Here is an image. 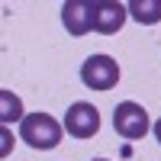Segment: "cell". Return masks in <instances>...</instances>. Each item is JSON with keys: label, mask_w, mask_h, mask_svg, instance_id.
<instances>
[{"label": "cell", "mask_w": 161, "mask_h": 161, "mask_svg": "<svg viewBox=\"0 0 161 161\" xmlns=\"http://www.w3.org/2000/svg\"><path fill=\"white\" fill-rule=\"evenodd\" d=\"M152 129H155V139H158V145H161V119H158V123H155Z\"/></svg>", "instance_id": "30bf717a"}, {"label": "cell", "mask_w": 161, "mask_h": 161, "mask_svg": "<svg viewBox=\"0 0 161 161\" xmlns=\"http://www.w3.org/2000/svg\"><path fill=\"white\" fill-rule=\"evenodd\" d=\"M61 136H64V123H58L52 113H26V119L19 123V139L39 152L55 148Z\"/></svg>", "instance_id": "6da1fadb"}, {"label": "cell", "mask_w": 161, "mask_h": 161, "mask_svg": "<svg viewBox=\"0 0 161 161\" xmlns=\"http://www.w3.org/2000/svg\"><path fill=\"white\" fill-rule=\"evenodd\" d=\"M129 7V16L132 19H139L142 26H155L161 23V0H132Z\"/></svg>", "instance_id": "52a82bcc"}, {"label": "cell", "mask_w": 161, "mask_h": 161, "mask_svg": "<svg viewBox=\"0 0 161 161\" xmlns=\"http://www.w3.org/2000/svg\"><path fill=\"white\" fill-rule=\"evenodd\" d=\"M90 7H93V32H100V36L119 32L129 16V7L113 3V0H90Z\"/></svg>", "instance_id": "5b68a950"}, {"label": "cell", "mask_w": 161, "mask_h": 161, "mask_svg": "<svg viewBox=\"0 0 161 161\" xmlns=\"http://www.w3.org/2000/svg\"><path fill=\"white\" fill-rule=\"evenodd\" d=\"M80 80L90 90H113L119 80V64L110 55H90L80 64Z\"/></svg>", "instance_id": "3957f363"}, {"label": "cell", "mask_w": 161, "mask_h": 161, "mask_svg": "<svg viewBox=\"0 0 161 161\" xmlns=\"http://www.w3.org/2000/svg\"><path fill=\"white\" fill-rule=\"evenodd\" d=\"M64 132H68L71 139H93L100 132V113H97V106L87 103V100L71 103L68 113H64Z\"/></svg>", "instance_id": "277c9868"}, {"label": "cell", "mask_w": 161, "mask_h": 161, "mask_svg": "<svg viewBox=\"0 0 161 161\" xmlns=\"http://www.w3.org/2000/svg\"><path fill=\"white\" fill-rule=\"evenodd\" d=\"M61 23L71 36H87L93 29V7L90 0H68L61 7Z\"/></svg>", "instance_id": "8992f818"}, {"label": "cell", "mask_w": 161, "mask_h": 161, "mask_svg": "<svg viewBox=\"0 0 161 161\" xmlns=\"http://www.w3.org/2000/svg\"><path fill=\"white\" fill-rule=\"evenodd\" d=\"M113 129H116L123 139L139 142V139L148 136L152 119H148V113H145L142 103H136V100H123V103H116V110H113Z\"/></svg>", "instance_id": "7a4b0ae2"}, {"label": "cell", "mask_w": 161, "mask_h": 161, "mask_svg": "<svg viewBox=\"0 0 161 161\" xmlns=\"http://www.w3.org/2000/svg\"><path fill=\"white\" fill-rule=\"evenodd\" d=\"M0 155H10V126H3V148H0Z\"/></svg>", "instance_id": "9c48e42d"}, {"label": "cell", "mask_w": 161, "mask_h": 161, "mask_svg": "<svg viewBox=\"0 0 161 161\" xmlns=\"http://www.w3.org/2000/svg\"><path fill=\"white\" fill-rule=\"evenodd\" d=\"M93 161H110V158H93Z\"/></svg>", "instance_id": "8fae6325"}, {"label": "cell", "mask_w": 161, "mask_h": 161, "mask_svg": "<svg viewBox=\"0 0 161 161\" xmlns=\"http://www.w3.org/2000/svg\"><path fill=\"white\" fill-rule=\"evenodd\" d=\"M23 119H26L23 100H19L13 90H0V123L10 126V123H23Z\"/></svg>", "instance_id": "ba28073f"}]
</instances>
